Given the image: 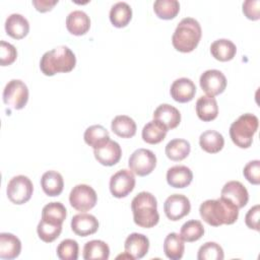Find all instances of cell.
<instances>
[{"label": "cell", "mask_w": 260, "mask_h": 260, "mask_svg": "<svg viewBox=\"0 0 260 260\" xmlns=\"http://www.w3.org/2000/svg\"><path fill=\"white\" fill-rule=\"evenodd\" d=\"M223 257L222 248L215 242H206L199 248L197 254L198 260H222Z\"/></svg>", "instance_id": "cell-38"}, {"label": "cell", "mask_w": 260, "mask_h": 260, "mask_svg": "<svg viewBox=\"0 0 260 260\" xmlns=\"http://www.w3.org/2000/svg\"><path fill=\"white\" fill-rule=\"evenodd\" d=\"M191 210L190 200L183 194H173L164 203V211L167 217L173 221L180 220L188 215Z\"/></svg>", "instance_id": "cell-12"}, {"label": "cell", "mask_w": 260, "mask_h": 260, "mask_svg": "<svg viewBox=\"0 0 260 260\" xmlns=\"http://www.w3.org/2000/svg\"><path fill=\"white\" fill-rule=\"evenodd\" d=\"M199 83L202 90L207 93V95L215 96L224 91L226 87V78L221 71L217 69H208L201 74Z\"/></svg>", "instance_id": "cell-11"}, {"label": "cell", "mask_w": 260, "mask_h": 260, "mask_svg": "<svg viewBox=\"0 0 260 260\" xmlns=\"http://www.w3.org/2000/svg\"><path fill=\"white\" fill-rule=\"evenodd\" d=\"M199 213L201 218L212 226L233 224L239 216V208L229 199H208L200 204Z\"/></svg>", "instance_id": "cell-1"}, {"label": "cell", "mask_w": 260, "mask_h": 260, "mask_svg": "<svg viewBox=\"0 0 260 260\" xmlns=\"http://www.w3.org/2000/svg\"><path fill=\"white\" fill-rule=\"evenodd\" d=\"M17 58L16 48L5 41L0 42V64L1 66L11 65Z\"/></svg>", "instance_id": "cell-40"}, {"label": "cell", "mask_w": 260, "mask_h": 260, "mask_svg": "<svg viewBox=\"0 0 260 260\" xmlns=\"http://www.w3.org/2000/svg\"><path fill=\"white\" fill-rule=\"evenodd\" d=\"M185 251L184 240L177 233H170L164 241V252L171 260H180Z\"/></svg>", "instance_id": "cell-31"}, {"label": "cell", "mask_w": 260, "mask_h": 260, "mask_svg": "<svg viewBox=\"0 0 260 260\" xmlns=\"http://www.w3.org/2000/svg\"><path fill=\"white\" fill-rule=\"evenodd\" d=\"M153 10L161 19H173L180 11V3L177 0H156L153 3Z\"/></svg>", "instance_id": "cell-35"}, {"label": "cell", "mask_w": 260, "mask_h": 260, "mask_svg": "<svg viewBox=\"0 0 260 260\" xmlns=\"http://www.w3.org/2000/svg\"><path fill=\"white\" fill-rule=\"evenodd\" d=\"M62 232V224H55L45 219H41L38 226L37 233L39 238L45 243L54 242Z\"/></svg>", "instance_id": "cell-37"}, {"label": "cell", "mask_w": 260, "mask_h": 260, "mask_svg": "<svg viewBox=\"0 0 260 260\" xmlns=\"http://www.w3.org/2000/svg\"><path fill=\"white\" fill-rule=\"evenodd\" d=\"M57 3L58 0H32V5L40 12H47L51 10Z\"/></svg>", "instance_id": "cell-44"}, {"label": "cell", "mask_w": 260, "mask_h": 260, "mask_svg": "<svg viewBox=\"0 0 260 260\" xmlns=\"http://www.w3.org/2000/svg\"><path fill=\"white\" fill-rule=\"evenodd\" d=\"M243 175L253 185H259L260 183V160L254 159L244 167Z\"/></svg>", "instance_id": "cell-41"}, {"label": "cell", "mask_w": 260, "mask_h": 260, "mask_svg": "<svg viewBox=\"0 0 260 260\" xmlns=\"http://www.w3.org/2000/svg\"><path fill=\"white\" fill-rule=\"evenodd\" d=\"M259 120L251 113L241 115L230 127L232 141L240 148H249L253 142V137L258 130Z\"/></svg>", "instance_id": "cell-5"}, {"label": "cell", "mask_w": 260, "mask_h": 260, "mask_svg": "<svg viewBox=\"0 0 260 260\" xmlns=\"http://www.w3.org/2000/svg\"><path fill=\"white\" fill-rule=\"evenodd\" d=\"M196 114L204 122L214 120L218 115V106L214 96L201 95L196 102Z\"/></svg>", "instance_id": "cell-24"}, {"label": "cell", "mask_w": 260, "mask_h": 260, "mask_svg": "<svg viewBox=\"0 0 260 260\" xmlns=\"http://www.w3.org/2000/svg\"><path fill=\"white\" fill-rule=\"evenodd\" d=\"M135 177L130 170H119L110 178V191L116 198H124L135 187Z\"/></svg>", "instance_id": "cell-10"}, {"label": "cell", "mask_w": 260, "mask_h": 260, "mask_svg": "<svg viewBox=\"0 0 260 260\" xmlns=\"http://www.w3.org/2000/svg\"><path fill=\"white\" fill-rule=\"evenodd\" d=\"M124 248L133 259H141L148 252L149 240L143 234L132 233L126 238Z\"/></svg>", "instance_id": "cell-17"}, {"label": "cell", "mask_w": 260, "mask_h": 260, "mask_svg": "<svg viewBox=\"0 0 260 260\" xmlns=\"http://www.w3.org/2000/svg\"><path fill=\"white\" fill-rule=\"evenodd\" d=\"M93 154L101 165L112 167L120 160L122 156V149L118 142L110 139L103 146L93 149Z\"/></svg>", "instance_id": "cell-14"}, {"label": "cell", "mask_w": 260, "mask_h": 260, "mask_svg": "<svg viewBox=\"0 0 260 260\" xmlns=\"http://www.w3.org/2000/svg\"><path fill=\"white\" fill-rule=\"evenodd\" d=\"M220 197L232 201L239 209L246 206L249 201V193L246 187L239 181H229L220 191Z\"/></svg>", "instance_id": "cell-13"}, {"label": "cell", "mask_w": 260, "mask_h": 260, "mask_svg": "<svg viewBox=\"0 0 260 260\" xmlns=\"http://www.w3.org/2000/svg\"><path fill=\"white\" fill-rule=\"evenodd\" d=\"M66 27L74 36H83L90 27V18L82 10H73L66 17Z\"/></svg>", "instance_id": "cell-19"}, {"label": "cell", "mask_w": 260, "mask_h": 260, "mask_svg": "<svg viewBox=\"0 0 260 260\" xmlns=\"http://www.w3.org/2000/svg\"><path fill=\"white\" fill-rule=\"evenodd\" d=\"M56 252L61 260H76L78 258L79 246L75 240L65 239L58 245Z\"/></svg>", "instance_id": "cell-39"}, {"label": "cell", "mask_w": 260, "mask_h": 260, "mask_svg": "<svg viewBox=\"0 0 260 260\" xmlns=\"http://www.w3.org/2000/svg\"><path fill=\"white\" fill-rule=\"evenodd\" d=\"M98 201L96 192L92 187L86 184L74 186L69 194L70 205L77 211L85 212L93 208Z\"/></svg>", "instance_id": "cell-8"}, {"label": "cell", "mask_w": 260, "mask_h": 260, "mask_svg": "<svg viewBox=\"0 0 260 260\" xmlns=\"http://www.w3.org/2000/svg\"><path fill=\"white\" fill-rule=\"evenodd\" d=\"M82 256L85 260H107L110 256V248L102 240H91L85 243Z\"/></svg>", "instance_id": "cell-30"}, {"label": "cell", "mask_w": 260, "mask_h": 260, "mask_svg": "<svg viewBox=\"0 0 260 260\" xmlns=\"http://www.w3.org/2000/svg\"><path fill=\"white\" fill-rule=\"evenodd\" d=\"M153 119L162 123L168 130H172L180 124L181 113L172 105L161 104L154 110Z\"/></svg>", "instance_id": "cell-20"}, {"label": "cell", "mask_w": 260, "mask_h": 260, "mask_svg": "<svg viewBox=\"0 0 260 260\" xmlns=\"http://www.w3.org/2000/svg\"><path fill=\"white\" fill-rule=\"evenodd\" d=\"M21 252L20 240L10 233L0 234V258L11 260L19 256Z\"/></svg>", "instance_id": "cell-22"}, {"label": "cell", "mask_w": 260, "mask_h": 260, "mask_svg": "<svg viewBox=\"0 0 260 260\" xmlns=\"http://www.w3.org/2000/svg\"><path fill=\"white\" fill-rule=\"evenodd\" d=\"M133 220L140 228H153L159 220L157 201L150 192L142 191L131 201Z\"/></svg>", "instance_id": "cell-2"}, {"label": "cell", "mask_w": 260, "mask_h": 260, "mask_svg": "<svg viewBox=\"0 0 260 260\" xmlns=\"http://www.w3.org/2000/svg\"><path fill=\"white\" fill-rule=\"evenodd\" d=\"M192 180L193 173L186 166H173L167 172V182L174 188H185L191 184Z\"/></svg>", "instance_id": "cell-21"}, {"label": "cell", "mask_w": 260, "mask_h": 260, "mask_svg": "<svg viewBox=\"0 0 260 260\" xmlns=\"http://www.w3.org/2000/svg\"><path fill=\"white\" fill-rule=\"evenodd\" d=\"M5 30L12 39H23L29 31L28 20L22 14L12 13L5 20Z\"/></svg>", "instance_id": "cell-18"}, {"label": "cell", "mask_w": 260, "mask_h": 260, "mask_svg": "<svg viewBox=\"0 0 260 260\" xmlns=\"http://www.w3.org/2000/svg\"><path fill=\"white\" fill-rule=\"evenodd\" d=\"M260 1L259 0H246L243 3V13L251 20H257L260 17Z\"/></svg>", "instance_id": "cell-42"}, {"label": "cell", "mask_w": 260, "mask_h": 260, "mask_svg": "<svg viewBox=\"0 0 260 260\" xmlns=\"http://www.w3.org/2000/svg\"><path fill=\"white\" fill-rule=\"evenodd\" d=\"M112 131L122 138H131L136 133V123L127 115L116 116L111 123Z\"/></svg>", "instance_id": "cell-28"}, {"label": "cell", "mask_w": 260, "mask_h": 260, "mask_svg": "<svg viewBox=\"0 0 260 260\" xmlns=\"http://www.w3.org/2000/svg\"><path fill=\"white\" fill-rule=\"evenodd\" d=\"M128 166L133 174L144 177L154 170L156 166V156L149 149L138 148L130 155Z\"/></svg>", "instance_id": "cell-9"}, {"label": "cell", "mask_w": 260, "mask_h": 260, "mask_svg": "<svg viewBox=\"0 0 260 260\" xmlns=\"http://www.w3.org/2000/svg\"><path fill=\"white\" fill-rule=\"evenodd\" d=\"M41 186L45 194L51 197H55L62 193L64 180L62 175L57 171H47L41 178Z\"/></svg>", "instance_id": "cell-23"}, {"label": "cell", "mask_w": 260, "mask_h": 260, "mask_svg": "<svg viewBox=\"0 0 260 260\" xmlns=\"http://www.w3.org/2000/svg\"><path fill=\"white\" fill-rule=\"evenodd\" d=\"M259 215H260V207L259 204H256L252 206L245 216V222L246 225L249 229L259 231Z\"/></svg>", "instance_id": "cell-43"}, {"label": "cell", "mask_w": 260, "mask_h": 260, "mask_svg": "<svg viewBox=\"0 0 260 260\" xmlns=\"http://www.w3.org/2000/svg\"><path fill=\"white\" fill-rule=\"evenodd\" d=\"M168 131L169 130L162 123L153 119L144 125L141 136L146 143L157 144L165 139Z\"/></svg>", "instance_id": "cell-26"}, {"label": "cell", "mask_w": 260, "mask_h": 260, "mask_svg": "<svg viewBox=\"0 0 260 260\" xmlns=\"http://www.w3.org/2000/svg\"><path fill=\"white\" fill-rule=\"evenodd\" d=\"M199 145L208 153H217L224 145V138L215 130H206L199 136Z\"/></svg>", "instance_id": "cell-27"}, {"label": "cell", "mask_w": 260, "mask_h": 260, "mask_svg": "<svg viewBox=\"0 0 260 260\" xmlns=\"http://www.w3.org/2000/svg\"><path fill=\"white\" fill-rule=\"evenodd\" d=\"M76 64L74 53L66 46L56 47L46 52L40 61V69L47 76L60 72H70Z\"/></svg>", "instance_id": "cell-3"}, {"label": "cell", "mask_w": 260, "mask_h": 260, "mask_svg": "<svg viewBox=\"0 0 260 260\" xmlns=\"http://www.w3.org/2000/svg\"><path fill=\"white\" fill-rule=\"evenodd\" d=\"M210 53L214 59L226 62L236 56L237 47L231 40L218 39L210 45Z\"/></svg>", "instance_id": "cell-25"}, {"label": "cell", "mask_w": 260, "mask_h": 260, "mask_svg": "<svg viewBox=\"0 0 260 260\" xmlns=\"http://www.w3.org/2000/svg\"><path fill=\"white\" fill-rule=\"evenodd\" d=\"M201 36L200 23L193 17H185L178 23L172 37V44L177 51L189 53L198 46Z\"/></svg>", "instance_id": "cell-4"}, {"label": "cell", "mask_w": 260, "mask_h": 260, "mask_svg": "<svg viewBox=\"0 0 260 260\" xmlns=\"http://www.w3.org/2000/svg\"><path fill=\"white\" fill-rule=\"evenodd\" d=\"M34 192V185L30 179L23 175H18L10 179L7 184L6 193L8 199L17 205L26 203Z\"/></svg>", "instance_id": "cell-6"}, {"label": "cell", "mask_w": 260, "mask_h": 260, "mask_svg": "<svg viewBox=\"0 0 260 260\" xmlns=\"http://www.w3.org/2000/svg\"><path fill=\"white\" fill-rule=\"evenodd\" d=\"M3 102L14 110H21L28 101V88L20 79H11L3 89Z\"/></svg>", "instance_id": "cell-7"}, {"label": "cell", "mask_w": 260, "mask_h": 260, "mask_svg": "<svg viewBox=\"0 0 260 260\" xmlns=\"http://www.w3.org/2000/svg\"><path fill=\"white\" fill-rule=\"evenodd\" d=\"M171 96L178 103H188L196 93L195 83L187 77H181L173 81L170 88Z\"/></svg>", "instance_id": "cell-15"}, {"label": "cell", "mask_w": 260, "mask_h": 260, "mask_svg": "<svg viewBox=\"0 0 260 260\" xmlns=\"http://www.w3.org/2000/svg\"><path fill=\"white\" fill-rule=\"evenodd\" d=\"M191 150L190 142L186 139L175 138L168 142L165 148L166 155L168 158L174 161H180L186 158Z\"/></svg>", "instance_id": "cell-32"}, {"label": "cell", "mask_w": 260, "mask_h": 260, "mask_svg": "<svg viewBox=\"0 0 260 260\" xmlns=\"http://www.w3.org/2000/svg\"><path fill=\"white\" fill-rule=\"evenodd\" d=\"M71 230L79 237H87L99 230V220L92 214L78 213L71 219Z\"/></svg>", "instance_id": "cell-16"}, {"label": "cell", "mask_w": 260, "mask_h": 260, "mask_svg": "<svg viewBox=\"0 0 260 260\" xmlns=\"http://www.w3.org/2000/svg\"><path fill=\"white\" fill-rule=\"evenodd\" d=\"M204 235V226L200 220L191 219L186 221L180 231V236L184 242L192 243L198 241Z\"/></svg>", "instance_id": "cell-36"}, {"label": "cell", "mask_w": 260, "mask_h": 260, "mask_svg": "<svg viewBox=\"0 0 260 260\" xmlns=\"http://www.w3.org/2000/svg\"><path fill=\"white\" fill-rule=\"evenodd\" d=\"M131 18L132 8L127 2H117L110 9V20L116 27H125Z\"/></svg>", "instance_id": "cell-29"}, {"label": "cell", "mask_w": 260, "mask_h": 260, "mask_svg": "<svg viewBox=\"0 0 260 260\" xmlns=\"http://www.w3.org/2000/svg\"><path fill=\"white\" fill-rule=\"evenodd\" d=\"M84 141L93 149L99 148L110 140L109 131L102 125H91L84 131Z\"/></svg>", "instance_id": "cell-33"}, {"label": "cell", "mask_w": 260, "mask_h": 260, "mask_svg": "<svg viewBox=\"0 0 260 260\" xmlns=\"http://www.w3.org/2000/svg\"><path fill=\"white\" fill-rule=\"evenodd\" d=\"M66 216L67 210L61 202H50L42 210V219L55 224H62Z\"/></svg>", "instance_id": "cell-34"}]
</instances>
